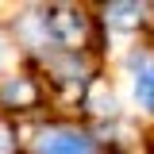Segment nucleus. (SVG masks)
Instances as JSON below:
<instances>
[{"mask_svg": "<svg viewBox=\"0 0 154 154\" xmlns=\"http://www.w3.org/2000/svg\"><path fill=\"white\" fill-rule=\"evenodd\" d=\"M4 100H12V104H31L35 100V89H31V81H23V77H16V81H8L4 85Z\"/></svg>", "mask_w": 154, "mask_h": 154, "instance_id": "obj_6", "label": "nucleus"}, {"mask_svg": "<svg viewBox=\"0 0 154 154\" xmlns=\"http://www.w3.org/2000/svg\"><path fill=\"white\" fill-rule=\"evenodd\" d=\"M89 108H93L96 116H112L116 112V96L108 93L104 81H93V89H89Z\"/></svg>", "mask_w": 154, "mask_h": 154, "instance_id": "obj_5", "label": "nucleus"}, {"mask_svg": "<svg viewBox=\"0 0 154 154\" xmlns=\"http://www.w3.org/2000/svg\"><path fill=\"white\" fill-rule=\"evenodd\" d=\"M127 73H131V93L135 104L143 112L154 116V54H131L127 62Z\"/></svg>", "mask_w": 154, "mask_h": 154, "instance_id": "obj_3", "label": "nucleus"}, {"mask_svg": "<svg viewBox=\"0 0 154 154\" xmlns=\"http://www.w3.org/2000/svg\"><path fill=\"white\" fill-rule=\"evenodd\" d=\"M46 38L50 42H62V46H77L81 38H85V16L73 12V8H50L46 16Z\"/></svg>", "mask_w": 154, "mask_h": 154, "instance_id": "obj_2", "label": "nucleus"}, {"mask_svg": "<svg viewBox=\"0 0 154 154\" xmlns=\"http://www.w3.org/2000/svg\"><path fill=\"white\" fill-rule=\"evenodd\" d=\"M0 154H12V139H8L4 127H0Z\"/></svg>", "mask_w": 154, "mask_h": 154, "instance_id": "obj_7", "label": "nucleus"}, {"mask_svg": "<svg viewBox=\"0 0 154 154\" xmlns=\"http://www.w3.org/2000/svg\"><path fill=\"white\" fill-rule=\"evenodd\" d=\"M143 16H146L143 4H108V8H104V19H108L112 27H139Z\"/></svg>", "mask_w": 154, "mask_h": 154, "instance_id": "obj_4", "label": "nucleus"}, {"mask_svg": "<svg viewBox=\"0 0 154 154\" xmlns=\"http://www.w3.org/2000/svg\"><path fill=\"white\" fill-rule=\"evenodd\" d=\"M35 150L38 154H96V146L89 135L73 131V127H46V131H38Z\"/></svg>", "mask_w": 154, "mask_h": 154, "instance_id": "obj_1", "label": "nucleus"}, {"mask_svg": "<svg viewBox=\"0 0 154 154\" xmlns=\"http://www.w3.org/2000/svg\"><path fill=\"white\" fill-rule=\"evenodd\" d=\"M0 62H4V35H0Z\"/></svg>", "mask_w": 154, "mask_h": 154, "instance_id": "obj_8", "label": "nucleus"}]
</instances>
